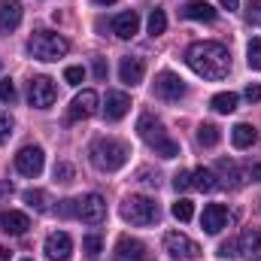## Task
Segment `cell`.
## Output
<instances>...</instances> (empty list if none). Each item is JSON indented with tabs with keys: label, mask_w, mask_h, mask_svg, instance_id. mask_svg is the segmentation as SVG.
I'll list each match as a JSON object with an SVG mask.
<instances>
[{
	"label": "cell",
	"mask_w": 261,
	"mask_h": 261,
	"mask_svg": "<svg viewBox=\"0 0 261 261\" xmlns=\"http://www.w3.org/2000/svg\"><path fill=\"white\" fill-rule=\"evenodd\" d=\"M186 61L197 76H203L210 82H219V79H225L231 73V52L222 43H195V46H189Z\"/></svg>",
	"instance_id": "obj_1"
},
{
	"label": "cell",
	"mask_w": 261,
	"mask_h": 261,
	"mask_svg": "<svg viewBox=\"0 0 261 261\" xmlns=\"http://www.w3.org/2000/svg\"><path fill=\"white\" fill-rule=\"evenodd\" d=\"M128 155H130L128 146H125L122 140H113V137H100V140H94L91 149H88L91 164H94L97 170H103V173H113V170L125 167Z\"/></svg>",
	"instance_id": "obj_2"
},
{
	"label": "cell",
	"mask_w": 261,
	"mask_h": 261,
	"mask_svg": "<svg viewBox=\"0 0 261 261\" xmlns=\"http://www.w3.org/2000/svg\"><path fill=\"white\" fill-rule=\"evenodd\" d=\"M137 130H140V137L146 140V146L155 149V155H161V158H176V155H179V143L164 130V125H161L155 116H140Z\"/></svg>",
	"instance_id": "obj_3"
},
{
	"label": "cell",
	"mask_w": 261,
	"mask_h": 261,
	"mask_svg": "<svg viewBox=\"0 0 261 261\" xmlns=\"http://www.w3.org/2000/svg\"><path fill=\"white\" fill-rule=\"evenodd\" d=\"M28 52L37 61H58L70 52V43L55 31H34L28 40Z\"/></svg>",
	"instance_id": "obj_4"
},
{
	"label": "cell",
	"mask_w": 261,
	"mask_h": 261,
	"mask_svg": "<svg viewBox=\"0 0 261 261\" xmlns=\"http://www.w3.org/2000/svg\"><path fill=\"white\" fill-rule=\"evenodd\" d=\"M158 216H161V210H158V203H155L152 197L128 195L125 200H122V219L130 222V225H137V228L155 225V222H158Z\"/></svg>",
	"instance_id": "obj_5"
},
{
	"label": "cell",
	"mask_w": 261,
	"mask_h": 261,
	"mask_svg": "<svg viewBox=\"0 0 261 261\" xmlns=\"http://www.w3.org/2000/svg\"><path fill=\"white\" fill-rule=\"evenodd\" d=\"M164 249L170 252V258L173 261H195V258H200V246H197L192 237L179 234V231H170V234L164 237Z\"/></svg>",
	"instance_id": "obj_6"
},
{
	"label": "cell",
	"mask_w": 261,
	"mask_h": 261,
	"mask_svg": "<svg viewBox=\"0 0 261 261\" xmlns=\"http://www.w3.org/2000/svg\"><path fill=\"white\" fill-rule=\"evenodd\" d=\"M55 97H58V91H55V82H52L49 76H34V79H31V85H28V100H31V107L49 110V107L55 103Z\"/></svg>",
	"instance_id": "obj_7"
},
{
	"label": "cell",
	"mask_w": 261,
	"mask_h": 261,
	"mask_svg": "<svg viewBox=\"0 0 261 261\" xmlns=\"http://www.w3.org/2000/svg\"><path fill=\"white\" fill-rule=\"evenodd\" d=\"M43 164H46V155H43V149L40 146H24L18 155H15V170L21 173V176H40L43 173Z\"/></svg>",
	"instance_id": "obj_8"
},
{
	"label": "cell",
	"mask_w": 261,
	"mask_h": 261,
	"mask_svg": "<svg viewBox=\"0 0 261 261\" xmlns=\"http://www.w3.org/2000/svg\"><path fill=\"white\" fill-rule=\"evenodd\" d=\"M97 94L91 91V88H85V91H79L76 97H73V103H70V110H67V125H73V122H79V119H88V116H94L97 113Z\"/></svg>",
	"instance_id": "obj_9"
},
{
	"label": "cell",
	"mask_w": 261,
	"mask_h": 261,
	"mask_svg": "<svg viewBox=\"0 0 261 261\" xmlns=\"http://www.w3.org/2000/svg\"><path fill=\"white\" fill-rule=\"evenodd\" d=\"M155 94H158L161 100H179V97L186 94V82H182L176 73L161 70V73L155 76Z\"/></svg>",
	"instance_id": "obj_10"
},
{
	"label": "cell",
	"mask_w": 261,
	"mask_h": 261,
	"mask_svg": "<svg viewBox=\"0 0 261 261\" xmlns=\"http://www.w3.org/2000/svg\"><path fill=\"white\" fill-rule=\"evenodd\" d=\"M76 216L82 219V222H88V225H97V222H103V216H107V203H103V197L100 195H85L76 200Z\"/></svg>",
	"instance_id": "obj_11"
},
{
	"label": "cell",
	"mask_w": 261,
	"mask_h": 261,
	"mask_svg": "<svg viewBox=\"0 0 261 261\" xmlns=\"http://www.w3.org/2000/svg\"><path fill=\"white\" fill-rule=\"evenodd\" d=\"M228 210L222 206V203H206L203 206V216H200V228L206 231V234H219L225 225H228Z\"/></svg>",
	"instance_id": "obj_12"
},
{
	"label": "cell",
	"mask_w": 261,
	"mask_h": 261,
	"mask_svg": "<svg viewBox=\"0 0 261 261\" xmlns=\"http://www.w3.org/2000/svg\"><path fill=\"white\" fill-rule=\"evenodd\" d=\"M113 261H149V252L140 240L134 237H119L116 243V252H113Z\"/></svg>",
	"instance_id": "obj_13"
},
{
	"label": "cell",
	"mask_w": 261,
	"mask_h": 261,
	"mask_svg": "<svg viewBox=\"0 0 261 261\" xmlns=\"http://www.w3.org/2000/svg\"><path fill=\"white\" fill-rule=\"evenodd\" d=\"M70 252H73V240H70V234L55 231V234L46 237V258L49 261H67L70 258Z\"/></svg>",
	"instance_id": "obj_14"
},
{
	"label": "cell",
	"mask_w": 261,
	"mask_h": 261,
	"mask_svg": "<svg viewBox=\"0 0 261 261\" xmlns=\"http://www.w3.org/2000/svg\"><path fill=\"white\" fill-rule=\"evenodd\" d=\"M237 255L249 261H261V228H246L237 240Z\"/></svg>",
	"instance_id": "obj_15"
},
{
	"label": "cell",
	"mask_w": 261,
	"mask_h": 261,
	"mask_svg": "<svg viewBox=\"0 0 261 261\" xmlns=\"http://www.w3.org/2000/svg\"><path fill=\"white\" fill-rule=\"evenodd\" d=\"M130 110V97L125 91H107V100H103V116L110 119V122H119V119H125Z\"/></svg>",
	"instance_id": "obj_16"
},
{
	"label": "cell",
	"mask_w": 261,
	"mask_h": 261,
	"mask_svg": "<svg viewBox=\"0 0 261 261\" xmlns=\"http://www.w3.org/2000/svg\"><path fill=\"white\" fill-rule=\"evenodd\" d=\"M0 228H3V234H9V237H21V234L31 228V219H28L24 213H18V210H3V213H0Z\"/></svg>",
	"instance_id": "obj_17"
},
{
	"label": "cell",
	"mask_w": 261,
	"mask_h": 261,
	"mask_svg": "<svg viewBox=\"0 0 261 261\" xmlns=\"http://www.w3.org/2000/svg\"><path fill=\"white\" fill-rule=\"evenodd\" d=\"M21 12L18 0H0V34H12L21 24Z\"/></svg>",
	"instance_id": "obj_18"
},
{
	"label": "cell",
	"mask_w": 261,
	"mask_h": 261,
	"mask_svg": "<svg viewBox=\"0 0 261 261\" xmlns=\"http://www.w3.org/2000/svg\"><path fill=\"white\" fill-rule=\"evenodd\" d=\"M143 73H146V64H143V58H137V55H128V58H122V64H119V79L125 82V85H140L143 82Z\"/></svg>",
	"instance_id": "obj_19"
},
{
	"label": "cell",
	"mask_w": 261,
	"mask_h": 261,
	"mask_svg": "<svg viewBox=\"0 0 261 261\" xmlns=\"http://www.w3.org/2000/svg\"><path fill=\"white\" fill-rule=\"evenodd\" d=\"M140 31V15L128 9V12H119L116 18H113V34L119 37V40H130L134 34Z\"/></svg>",
	"instance_id": "obj_20"
},
{
	"label": "cell",
	"mask_w": 261,
	"mask_h": 261,
	"mask_svg": "<svg viewBox=\"0 0 261 261\" xmlns=\"http://www.w3.org/2000/svg\"><path fill=\"white\" fill-rule=\"evenodd\" d=\"M219 173L228 179L231 189H243L252 176H249V167H237L234 161H219Z\"/></svg>",
	"instance_id": "obj_21"
},
{
	"label": "cell",
	"mask_w": 261,
	"mask_h": 261,
	"mask_svg": "<svg viewBox=\"0 0 261 261\" xmlns=\"http://www.w3.org/2000/svg\"><path fill=\"white\" fill-rule=\"evenodd\" d=\"M182 15H186L189 21H213V18H216V9H213L206 0H189V3L182 6Z\"/></svg>",
	"instance_id": "obj_22"
},
{
	"label": "cell",
	"mask_w": 261,
	"mask_h": 261,
	"mask_svg": "<svg viewBox=\"0 0 261 261\" xmlns=\"http://www.w3.org/2000/svg\"><path fill=\"white\" fill-rule=\"evenodd\" d=\"M192 189H197V192H216V189H222V182H219V176L213 170L197 167L195 173H192Z\"/></svg>",
	"instance_id": "obj_23"
},
{
	"label": "cell",
	"mask_w": 261,
	"mask_h": 261,
	"mask_svg": "<svg viewBox=\"0 0 261 261\" xmlns=\"http://www.w3.org/2000/svg\"><path fill=\"white\" fill-rule=\"evenodd\" d=\"M255 140H258V134H255L252 125H246V122L234 125V130H231V143L237 149H249V146H255Z\"/></svg>",
	"instance_id": "obj_24"
},
{
	"label": "cell",
	"mask_w": 261,
	"mask_h": 261,
	"mask_svg": "<svg viewBox=\"0 0 261 261\" xmlns=\"http://www.w3.org/2000/svg\"><path fill=\"white\" fill-rule=\"evenodd\" d=\"M237 100H240V97H237L234 91H222V94H216V97L210 100V107H213L216 113L228 116V113H234V110H237Z\"/></svg>",
	"instance_id": "obj_25"
},
{
	"label": "cell",
	"mask_w": 261,
	"mask_h": 261,
	"mask_svg": "<svg viewBox=\"0 0 261 261\" xmlns=\"http://www.w3.org/2000/svg\"><path fill=\"white\" fill-rule=\"evenodd\" d=\"M21 200H24L28 206H34L37 213H46V210H49V197H46V192H40V189H28V192L21 195Z\"/></svg>",
	"instance_id": "obj_26"
},
{
	"label": "cell",
	"mask_w": 261,
	"mask_h": 261,
	"mask_svg": "<svg viewBox=\"0 0 261 261\" xmlns=\"http://www.w3.org/2000/svg\"><path fill=\"white\" fill-rule=\"evenodd\" d=\"M219 140H222V134H219V128H216V125H200V128H197V143H200V146L213 149Z\"/></svg>",
	"instance_id": "obj_27"
},
{
	"label": "cell",
	"mask_w": 261,
	"mask_h": 261,
	"mask_svg": "<svg viewBox=\"0 0 261 261\" xmlns=\"http://www.w3.org/2000/svg\"><path fill=\"white\" fill-rule=\"evenodd\" d=\"M170 213H173V219H176V222H189V219L195 216V203H192L189 197H179V200L173 203V210H170Z\"/></svg>",
	"instance_id": "obj_28"
},
{
	"label": "cell",
	"mask_w": 261,
	"mask_h": 261,
	"mask_svg": "<svg viewBox=\"0 0 261 261\" xmlns=\"http://www.w3.org/2000/svg\"><path fill=\"white\" fill-rule=\"evenodd\" d=\"M167 31V15H164V9H152V15H149V34L152 37H161Z\"/></svg>",
	"instance_id": "obj_29"
},
{
	"label": "cell",
	"mask_w": 261,
	"mask_h": 261,
	"mask_svg": "<svg viewBox=\"0 0 261 261\" xmlns=\"http://www.w3.org/2000/svg\"><path fill=\"white\" fill-rule=\"evenodd\" d=\"M82 249H85V255H88V258H97V255H100V249H103V240H100L97 234H88V237L82 240Z\"/></svg>",
	"instance_id": "obj_30"
},
{
	"label": "cell",
	"mask_w": 261,
	"mask_h": 261,
	"mask_svg": "<svg viewBox=\"0 0 261 261\" xmlns=\"http://www.w3.org/2000/svg\"><path fill=\"white\" fill-rule=\"evenodd\" d=\"M246 64L252 67V70H261V37L249 43V49H246Z\"/></svg>",
	"instance_id": "obj_31"
},
{
	"label": "cell",
	"mask_w": 261,
	"mask_h": 261,
	"mask_svg": "<svg viewBox=\"0 0 261 261\" xmlns=\"http://www.w3.org/2000/svg\"><path fill=\"white\" fill-rule=\"evenodd\" d=\"M15 97H18V94H15V82H12L9 76H6V79H0V100L12 107V103H15Z\"/></svg>",
	"instance_id": "obj_32"
},
{
	"label": "cell",
	"mask_w": 261,
	"mask_h": 261,
	"mask_svg": "<svg viewBox=\"0 0 261 261\" xmlns=\"http://www.w3.org/2000/svg\"><path fill=\"white\" fill-rule=\"evenodd\" d=\"M246 21L261 28V0H249L246 3Z\"/></svg>",
	"instance_id": "obj_33"
},
{
	"label": "cell",
	"mask_w": 261,
	"mask_h": 261,
	"mask_svg": "<svg viewBox=\"0 0 261 261\" xmlns=\"http://www.w3.org/2000/svg\"><path fill=\"white\" fill-rule=\"evenodd\" d=\"M64 79H67V85H82L85 70H82V67H67V70H64Z\"/></svg>",
	"instance_id": "obj_34"
},
{
	"label": "cell",
	"mask_w": 261,
	"mask_h": 261,
	"mask_svg": "<svg viewBox=\"0 0 261 261\" xmlns=\"http://www.w3.org/2000/svg\"><path fill=\"white\" fill-rule=\"evenodd\" d=\"M173 189H176V192H189V189H192V173L179 170V173L173 176Z\"/></svg>",
	"instance_id": "obj_35"
},
{
	"label": "cell",
	"mask_w": 261,
	"mask_h": 261,
	"mask_svg": "<svg viewBox=\"0 0 261 261\" xmlns=\"http://www.w3.org/2000/svg\"><path fill=\"white\" fill-rule=\"evenodd\" d=\"M9 137H12V119L0 113V143H9Z\"/></svg>",
	"instance_id": "obj_36"
},
{
	"label": "cell",
	"mask_w": 261,
	"mask_h": 261,
	"mask_svg": "<svg viewBox=\"0 0 261 261\" xmlns=\"http://www.w3.org/2000/svg\"><path fill=\"white\" fill-rule=\"evenodd\" d=\"M55 179H58V182H70V179H73V167H70L67 161L55 164Z\"/></svg>",
	"instance_id": "obj_37"
},
{
	"label": "cell",
	"mask_w": 261,
	"mask_h": 261,
	"mask_svg": "<svg viewBox=\"0 0 261 261\" xmlns=\"http://www.w3.org/2000/svg\"><path fill=\"white\" fill-rule=\"evenodd\" d=\"M216 255H219V258H234V255H237V243H234V240H225Z\"/></svg>",
	"instance_id": "obj_38"
},
{
	"label": "cell",
	"mask_w": 261,
	"mask_h": 261,
	"mask_svg": "<svg viewBox=\"0 0 261 261\" xmlns=\"http://www.w3.org/2000/svg\"><path fill=\"white\" fill-rule=\"evenodd\" d=\"M91 70H94V79H107V73H110V67H107V61L103 58H94V64H91Z\"/></svg>",
	"instance_id": "obj_39"
},
{
	"label": "cell",
	"mask_w": 261,
	"mask_h": 261,
	"mask_svg": "<svg viewBox=\"0 0 261 261\" xmlns=\"http://www.w3.org/2000/svg\"><path fill=\"white\" fill-rule=\"evenodd\" d=\"M76 210H79V206H76V200H61V206H58V213H61V216H76Z\"/></svg>",
	"instance_id": "obj_40"
},
{
	"label": "cell",
	"mask_w": 261,
	"mask_h": 261,
	"mask_svg": "<svg viewBox=\"0 0 261 261\" xmlns=\"http://www.w3.org/2000/svg\"><path fill=\"white\" fill-rule=\"evenodd\" d=\"M243 94H246V100H252V103H255V100H261V85H246V91H243Z\"/></svg>",
	"instance_id": "obj_41"
},
{
	"label": "cell",
	"mask_w": 261,
	"mask_h": 261,
	"mask_svg": "<svg viewBox=\"0 0 261 261\" xmlns=\"http://www.w3.org/2000/svg\"><path fill=\"white\" fill-rule=\"evenodd\" d=\"M140 182H146V186H155V189H158V173L152 176L149 170H140Z\"/></svg>",
	"instance_id": "obj_42"
},
{
	"label": "cell",
	"mask_w": 261,
	"mask_h": 261,
	"mask_svg": "<svg viewBox=\"0 0 261 261\" xmlns=\"http://www.w3.org/2000/svg\"><path fill=\"white\" fill-rule=\"evenodd\" d=\"M249 176H252V179H258V182H261V164H252V167H249Z\"/></svg>",
	"instance_id": "obj_43"
},
{
	"label": "cell",
	"mask_w": 261,
	"mask_h": 261,
	"mask_svg": "<svg viewBox=\"0 0 261 261\" xmlns=\"http://www.w3.org/2000/svg\"><path fill=\"white\" fill-rule=\"evenodd\" d=\"M219 3H222V6H225V9H228V12H231V9H237V6H240V0H219Z\"/></svg>",
	"instance_id": "obj_44"
},
{
	"label": "cell",
	"mask_w": 261,
	"mask_h": 261,
	"mask_svg": "<svg viewBox=\"0 0 261 261\" xmlns=\"http://www.w3.org/2000/svg\"><path fill=\"white\" fill-rule=\"evenodd\" d=\"M0 261H9V249H3V246H0Z\"/></svg>",
	"instance_id": "obj_45"
},
{
	"label": "cell",
	"mask_w": 261,
	"mask_h": 261,
	"mask_svg": "<svg viewBox=\"0 0 261 261\" xmlns=\"http://www.w3.org/2000/svg\"><path fill=\"white\" fill-rule=\"evenodd\" d=\"M94 3H97V6H113L116 0H94Z\"/></svg>",
	"instance_id": "obj_46"
},
{
	"label": "cell",
	"mask_w": 261,
	"mask_h": 261,
	"mask_svg": "<svg viewBox=\"0 0 261 261\" xmlns=\"http://www.w3.org/2000/svg\"><path fill=\"white\" fill-rule=\"evenodd\" d=\"M24 261H31V258H24Z\"/></svg>",
	"instance_id": "obj_47"
}]
</instances>
